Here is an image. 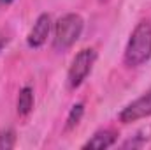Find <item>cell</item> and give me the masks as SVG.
Here are the masks:
<instances>
[{
  "mask_svg": "<svg viewBox=\"0 0 151 150\" xmlns=\"http://www.w3.org/2000/svg\"><path fill=\"white\" fill-rule=\"evenodd\" d=\"M151 58V21L142 20L132 30L123 60L128 67H139Z\"/></svg>",
  "mask_w": 151,
  "mask_h": 150,
  "instance_id": "cell-1",
  "label": "cell"
},
{
  "mask_svg": "<svg viewBox=\"0 0 151 150\" xmlns=\"http://www.w3.org/2000/svg\"><path fill=\"white\" fill-rule=\"evenodd\" d=\"M84 28V21L79 14L69 12L65 16H62L56 23H55V36H53V48L56 51H65L69 48H72L77 39L81 37Z\"/></svg>",
  "mask_w": 151,
  "mask_h": 150,
  "instance_id": "cell-2",
  "label": "cell"
},
{
  "mask_svg": "<svg viewBox=\"0 0 151 150\" xmlns=\"http://www.w3.org/2000/svg\"><path fill=\"white\" fill-rule=\"evenodd\" d=\"M95 60H97V51L93 48H84L76 53V57L72 58V64L69 67V73H67L69 88L74 90L84 83V79L90 76L93 66H95Z\"/></svg>",
  "mask_w": 151,
  "mask_h": 150,
  "instance_id": "cell-3",
  "label": "cell"
},
{
  "mask_svg": "<svg viewBox=\"0 0 151 150\" xmlns=\"http://www.w3.org/2000/svg\"><path fill=\"white\" fill-rule=\"evenodd\" d=\"M148 117H151V88L135 101H132L130 104H127L118 115L121 124H132Z\"/></svg>",
  "mask_w": 151,
  "mask_h": 150,
  "instance_id": "cell-4",
  "label": "cell"
},
{
  "mask_svg": "<svg viewBox=\"0 0 151 150\" xmlns=\"http://www.w3.org/2000/svg\"><path fill=\"white\" fill-rule=\"evenodd\" d=\"M49 32H51V16L42 12V14L37 16L34 27L30 28V32L27 36V44L30 48H40L47 41Z\"/></svg>",
  "mask_w": 151,
  "mask_h": 150,
  "instance_id": "cell-5",
  "label": "cell"
},
{
  "mask_svg": "<svg viewBox=\"0 0 151 150\" xmlns=\"http://www.w3.org/2000/svg\"><path fill=\"white\" fill-rule=\"evenodd\" d=\"M118 140V133L113 131V129H102V131H97L84 145L83 149H95V150H104L113 147Z\"/></svg>",
  "mask_w": 151,
  "mask_h": 150,
  "instance_id": "cell-6",
  "label": "cell"
},
{
  "mask_svg": "<svg viewBox=\"0 0 151 150\" xmlns=\"http://www.w3.org/2000/svg\"><path fill=\"white\" fill-rule=\"evenodd\" d=\"M34 108V88L32 87H23L18 94V101H16V110L18 115L27 117Z\"/></svg>",
  "mask_w": 151,
  "mask_h": 150,
  "instance_id": "cell-7",
  "label": "cell"
},
{
  "mask_svg": "<svg viewBox=\"0 0 151 150\" xmlns=\"http://www.w3.org/2000/svg\"><path fill=\"white\" fill-rule=\"evenodd\" d=\"M83 115H84V104H83V103H77V104H74V106H72V110H70V113H69V117H67L65 129H67V131H70V129L77 127V124L81 122Z\"/></svg>",
  "mask_w": 151,
  "mask_h": 150,
  "instance_id": "cell-8",
  "label": "cell"
},
{
  "mask_svg": "<svg viewBox=\"0 0 151 150\" xmlns=\"http://www.w3.org/2000/svg\"><path fill=\"white\" fill-rule=\"evenodd\" d=\"M16 145V134L12 129H2L0 131V150L14 149Z\"/></svg>",
  "mask_w": 151,
  "mask_h": 150,
  "instance_id": "cell-9",
  "label": "cell"
},
{
  "mask_svg": "<svg viewBox=\"0 0 151 150\" xmlns=\"http://www.w3.org/2000/svg\"><path fill=\"white\" fill-rule=\"evenodd\" d=\"M12 2H14V0H0V9H2V7H7V5H11Z\"/></svg>",
  "mask_w": 151,
  "mask_h": 150,
  "instance_id": "cell-10",
  "label": "cell"
},
{
  "mask_svg": "<svg viewBox=\"0 0 151 150\" xmlns=\"http://www.w3.org/2000/svg\"><path fill=\"white\" fill-rule=\"evenodd\" d=\"M4 46H5V39L2 37V36H0V51L4 50Z\"/></svg>",
  "mask_w": 151,
  "mask_h": 150,
  "instance_id": "cell-11",
  "label": "cell"
},
{
  "mask_svg": "<svg viewBox=\"0 0 151 150\" xmlns=\"http://www.w3.org/2000/svg\"><path fill=\"white\" fill-rule=\"evenodd\" d=\"M100 2H106V0H100Z\"/></svg>",
  "mask_w": 151,
  "mask_h": 150,
  "instance_id": "cell-12",
  "label": "cell"
}]
</instances>
